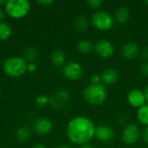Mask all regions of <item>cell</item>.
Returning <instances> with one entry per match:
<instances>
[{
	"instance_id": "8",
	"label": "cell",
	"mask_w": 148,
	"mask_h": 148,
	"mask_svg": "<svg viewBox=\"0 0 148 148\" xmlns=\"http://www.w3.org/2000/svg\"><path fill=\"white\" fill-rule=\"evenodd\" d=\"M94 50L101 58H109L114 54V45L108 39H100L94 45Z\"/></svg>"
},
{
	"instance_id": "17",
	"label": "cell",
	"mask_w": 148,
	"mask_h": 148,
	"mask_svg": "<svg viewBox=\"0 0 148 148\" xmlns=\"http://www.w3.org/2000/svg\"><path fill=\"white\" fill-rule=\"evenodd\" d=\"M31 131L29 127L27 126H21L16 128L15 132V137L17 141L19 142H25L30 137Z\"/></svg>"
},
{
	"instance_id": "13",
	"label": "cell",
	"mask_w": 148,
	"mask_h": 148,
	"mask_svg": "<svg viewBox=\"0 0 148 148\" xmlns=\"http://www.w3.org/2000/svg\"><path fill=\"white\" fill-rule=\"evenodd\" d=\"M114 136V130L108 126H99L95 127V137L101 142H108L113 140Z\"/></svg>"
},
{
	"instance_id": "19",
	"label": "cell",
	"mask_w": 148,
	"mask_h": 148,
	"mask_svg": "<svg viewBox=\"0 0 148 148\" xmlns=\"http://www.w3.org/2000/svg\"><path fill=\"white\" fill-rule=\"evenodd\" d=\"M74 27L75 29V30L79 31V32H83L85 31L88 27V19L87 16H78L74 23Z\"/></svg>"
},
{
	"instance_id": "31",
	"label": "cell",
	"mask_w": 148,
	"mask_h": 148,
	"mask_svg": "<svg viewBox=\"0 0 148 148\" xmlns=\"http://www.w3.org/2000/svg\"><path fill=\"white\" fill-rule=\"evenodd\" d=\"M5 16H6V13H5L4 10H3V9L0 7V22H2V21L4 19Z\"/></svg>"
},
{
	"instance_id": "34",
	"label": "cell",
	"mask_w": 148,
	"mask_h": 148,
	"mask_svg": "<svg viewBox=\"0 0 148 148\" xmlns=\"http://www.w3.org/2000/svg\"><path fill=\"white\" fill-rule=\"evenodd\" d=\"M78 148H94L92 146L88 145V144H86V145H82V146H79Z\"/></svg>"
},
{
	"instance_id": "5",
	"label": "cell",
	"mask_w": 148,
	"mask_h": 148,
	"mask_svg": "<svg viewBox=\"0 0 148 148\" xmlns=\"http://www.w3.org/2000/svg\"><path fill=\"white\" fill-rule=\"evenodd\" d=\"M91 24L98 30L106 31L111 29L114 25V16L108 11L97 10L91 16Z\"/></svg>"
},
{
	"instance_id": "16",
	"label": "cell",
	"mask_w": 148,
	"mask_h": 148,
	"mask_svg": "<svg viewBox=\"0 0 148 148\" xmlns=\"http://www.w3.org/2000/svg\"><path fill=\"white\" fill-rule=\"evenodd\" d=\"M51 62L56 67H62L66 63L65 53L61 49H56L51 54Z\"/></svg>"
},
{
	"instance_id": "26",
	"label": "cell",
	"mask_w": 148,
	"mask_h": 148,
	"mask_svg": "<svg viewBox=\"0 0 148 148\" xmlns=\"http://www.w3.org/2000/svg\"><path fill=\"white\" fill-rule=\"evenodd\" d=\"M140 72L143 75L146 77H148V62H145L140 66Z\"/></svg>"
},
{
	"instance_id": "11",
	"label": "cell",
	"mask_w": 148,
	"mask_h": 148,
	"mask_svg": "<svg viewBox=\"0 0 148 148\" xmlns=\"http://www.w3.org/2000/svg\"><path fill=\"white\" fill-rule=\"evenodd\" d=\"M69 101V94L66 90H59L49 98V105L54 109L63 108Z\"/></svg>"
},
{
	"instance_id": "30",
	"label": "cell",
	"mask_w": 148,
	"mask_h": 148,
	"mask_svg": "<svg viewBox=\"0 0 148 148\" xmlns=\"http://www.w3.org/2000/svg\"><path fill=\"white\" fill-rule=\"evenodd\" d=\"M141 56L145 60H147V62H148V47H146L142 49Z\"/></svg>"
},
{
	"instance_id": "22",
	"label": "cell",
	"mask_w": 148,
	"mask_h": 148,
	"mask_svg": "<svg viewBox=\"0 0 148 148\" xmlns=\"http://www.w3.org/2000/svg\"><path fill=\"white\" fill-rule=\"evenodd\" d=\"M76 48L78 49V51H80L81 53L83 54H88L90 51H92V49H94V45L92 43V42L88 39H82L77 42Z\"/></svg>"
},
{
	"instance_id": "15",
	"label": "cell",
	"mask_w": 148,
	"mask_h": 148,
	"mask_svg": "<svg viewBox=\"0 0 148 148\" xmlns=\"http://www.w3.org/2000/svg\"><path fill=\"white\" fill-rule=\"evenodd\" d=\"M130 16V10L128 7L125 6V5H121L120 7L117 8V10L114 12V21L120 23H125Z\"/></svg>"
},
{
	"instance_id": "28",
	"label": "cell",
	"mask_w": 148,
	"mask_h": 148,
	"mask_svg": "<svg viewBox=\"0 0 148 148\" xmlns=\"http://www.w3.org/2000/svg\"><path fill=\"white\" fill-rule=\"evenodd\" d=\"M141 135H142V139H143L144 142L148 145V127H144V129L142 130Z\"/></svg>"
},
{
	"instance_id": "36",
	"label": "cell",
	"mask_w": 148,
	"mask_h": 148,
	"mask_svg": "<svg viewBox=\"0 0 148 148\" xmlns=\"http://www.w3.org/2000/svg\"><path fill=\"white\" fill-rule=\"evenodd\" d=\"M55 148H71L69 146H68V145H62V146H61V147H55Z\"/></svg>"
},
{
	"instance_id": "37",
	"label": "cell",
	"mask_w": 148,
	"mask_h": 148,
	"mask_svg": "<svg viewBox=\"0 0 148 148\" xmlns=\"http://www.w3.org/2000/svg\"><path fill=\"white\" fill-rule=\"evenodd\" d=\"M145 3H146V4H147V5H148V0H146V1H145Z\"/></svg>"
},
{
	"instance_id": "12",
	"label": "cell",
	"mask_w": 148,
	"mask_h": 148,
	"mask_svg": "<svg viewBox=\"0 0 148 148\" xmlns=\"http://www.w3.org/2000/svg\"><path fill=\"white\" fill-rule=\"evenodd\" d=\"M140 53V48L134 42H127L121 48V56L126 60H134Z\"/></svg>"
},
{
	"instance_id": "25",
	"label": "cell",
	"mask_w": 148,
	"mask_h": 148,
	"mask_svg": "<svg viewBox=\"0 0 148 148\" xmlns=\"http://www.w3.org/2000/svg\"><path fill=\"white\" fill-rule=\"evenodd\" d=\"M101 82V75L98 74H94L90 76V83L91 84H100Z\"/></svg>"
},
{
	"instance_id": "1",
	"label": "cell",
	"mask_w": 148,
	"mask_h": 148,
	"mask_svg": "<svg viewBox=\"0 0 148 148\" xmlns=\"http://www.w3.org/2000/svg\"><path fill=\"white\" fill-rule=\"evenodd\" d=\"M94 122L86 116H76L71 119L67 124V136L75 145L82 146L88 144L95 133Z\"/></svg>"
},
{
	"instance_id": "18",
	"label": "cell",
	"mask_w": 148,
	"mask_h": 148,
	"mask_svg": "<svg viewBox=\"0 0 148 148\" xmlns=\"http://www.w3.org/2000/svg\"><path fill=\"white\" fill-rule=\"evenodd\" d=\"M12 35V28L6 22H0V42L8 40Z\"/></svg>"
},
{
	"instance_id": "23",
	"label": "cell",
	"mask_w": 148,
	"mask_h": 148,
	"mask_svg": "<svg viewBox=\"0 0 148 148\" xmlns=\"http://www.w3.org/2000/svg\"><path fill=\"white\" fill-rule=\"evenodd\" d=\"M35 102H36V106H38L40 108H44L49 104V98L45 95H40L36 98Z\"/></svg>"
},
{
	"instance_id": "7",
	"label": "cell",
	"mask_w": 148,
	"mask_h": 148,
	"mask_svg": "<svg viewBox=\"0 0 148 148\" xmlns=\"http://www.w3.org/2000/svg\"><path fill=\"white\" fill-rule=\"evenodd\" d=\"M140 137V127L134 124L130 123L127 124L121 133V140L123 143L126 145H133L136 143Z\"/></svg>"
},
{
	"instance_id": "10",
	"label": "cell",
	"mask_w": 148,
	"mask_h": 148,
	"mask_svg": "<svg viewBox=\"0 0 148 148\" xmlns=\"http://www.w3.org/2000/svg\"><path fill=\"white\" fill-rule=\"evenodd\" d=\"M127 101L130 106L137 108H141L147 102L144 91H141L140 89L138 88L132 89L128 92L127 95Z\"/></svg>"
},
{
	"instance_id": "4",
	"label": "cell",
	"mask_w": 148,
	"mask_h": 148,
	"mask_svg": "<svg viewBox=\"0 0 148 148\" xmlns=\"http://www.w3.org/2000/svg\"><path fill=\"white\" fill-rule=\"evenodd\" d=\"M7 16L14 19L26 16L30 10V3L27 0H9L3 6Z\"/></svg>"
},
{
	"instance_id": "20",
	"label": "cell",
	"mask_w": 148,
	"mask_h": 148,
	"mask_svg": "<svg viewBox=\"0 0 148 148\" xmlns=\"http://www.w3.org/2000/svg\"><path fill=\"white\" fill-rule=\"evenodd\" d=\"M137 119L141 125L148 127V104H145L141 108H138Z\"/></svg>"
},
{
	"instance_id": "3",
	"label": "cell",
	"mask_w": 148,
	"mask_h": 148,
	"mask_svg": "<svg viewBox=\"0 0 148 148\" xmlns=\"http://www.w3.org/2000/svg\"><path fill=\"white\" fill-rule=\"evenodd\" d=\"M27 64L23 57L11 56L3 62V70L9 77L19 78L27 72Z\"/></svg>"
},
{
	"instance_id": "33",
	"label": "cell",
	"mask_w": 148,
	"mask_h": 148,
	"mask_svg": "<svg viewBox=\"0 0 148 148\" xmlns=\"http://www.w3.org/2000/svg\"><path fill=\"white\" fill-rule=\"evenodd\" d=\"M32 148H48L47 147H45L44 145H42V144H37L36 146H34Z\"/></svg>"
},
{
	"instance_id": "38",
	"label": "cell",
	"mask_w": 148,
	"mask_h": 148,
	"mask_svg": "<svg viewBox=\"0 0 148 148\" xmlns=\"http://www.w3.org/2000/svg\"><path fill=\"white\" fill-rule=\"evenodd\" d=\"M0 95H1V90H0Z\"/></svg>"
},
{
	"instance_id": "21",
	"label": "cell",
	"mask_w": 148,
	"mask_h": 148,
	"mask_svg": "<svg viewBox=\"0 0 148 148\" xmlns=\"http://www.w3.org/2000/svg\"><path fill=\"white\" fill-rule=\"evenodd\" d=\"M37 58V50L34 46H27L23 50V59L28 62H34Z\"/></svg>"
},
{
	"instance_id": "35",
	"label": "cell",
	"mask_w": 148,
	"mask_h": 148,
	"mask_svg": "<svg viewBox=\"0 0 148 148\" xmlns=\"http://www.w3.org/2000/svg\"><path fill=\"white\" fill-rule=\"evenodd\" d=\"M5 3H6V1L5 0H0V7L1 6H4Z\"/></svg>"
},
{
	"instance_id": "2",
	"label": "cell",
	"mask_w": 148,
	"mask_h": 148,
	"mask_svg": "<svg viewBox=\"0 0 148 148\" xmlns=\"http://www.w3.org/2000/svg\"><path fill=\"white\" fill-rule=\"evenodd\" d=\"M82 96L90 105L99 106L102 104L108 97V90L104 84H89L83 88Z\"/></svg>"
},
{
	"instance_id": "27",
	"label": "cell",
	"mask_w": 148,
	"mask_h": 148,
	"mask_svg": "<svg viewBox=\"0 0 148 148\" xmlns=\"http://www.w3.org/2000/svg\"><path fill=\"white\" fill-rule=\"evenodd\" d=\"M36 3L42 7H47V6H49L50 4H52L53 1L52 0H38Z\"/></svg>"
},
{
	"instance_id": "9",
	"label": "cell",
	"mask_w": 148,
	"mask_h": 148,
	"mask_svg": "<svg viewBox=\"0 0 148 148\" xmlns=\"http://www.w3.org/2000/svg\"><path fill=\"white\" fill-rule=\"evenodd\" d=\"M52 129H53V123L49 119L46 117L38 118L33 123L34 132L40 136H44L49 134L52 131Z\"/></svg>"
},
{
	"instance_id": "29",
	"label": "cell",
	"mask_w": 148,
	"mask_h": 148,
	"mask_svg": "<svg viewBox=\"0 0 148 148\" xmlns=\"http://www.w3.org/2000/svg\"><path fill=\"white\" fill-rule=\"evenodd\" d=\"M36 70V65L35 62H29L27 64V71L29 73H34Z\"/></svg>"
},
{
	"instance_id": "14",
	"label": "cell",
	"mask_w": 148,
	"mask_h": 148,
	"mask_svg": "<svg viewBox=\"0 0 148 148\" xmlns=\"http://www.w3.org/2000/svg\"><path fill=\"white\" fill-rule=\"evenodd\" d=\"M118 77H119L118 71L114 68L106 69L101 74V82L104 85H112L115 83L118 80Z\"/></svg>"
},
{
	"instance_id": "6",
	"label": "cell",
	"mask_w": 148,
	"mask_h": 148,
	"mask_svg": "<svg viewBox=\"0 0 148 148\" xmlns=\"http://www.w3.org/2000/svg\"><path fill=\"white\" fill-rule=\"evenodd\" d=\"M62 73L66 79L70 81H77L82 77L83 69L78 62L69 61L62 66Z\"/></svg>"
},
{
	"instance_id": "24",
	"label": "cell",
	"mask_w": 148,
	"mask_h": 148,
	"mask_svg": "<svg viewBox=\"0 0 148 148\" xmlns=\"http://www.w3.org/2000/svg\"><path fill=\"white\" fill-rule=\"evenodd\" d=\"M87 3H88L91 8L98 9V8H100V7L102 5L103 1H102V0H88V1H87Z\"/></svg>"
},
{
	"instance_id": "32",
	"label": "cell",
	"mask_w": 148,
	"mask_h": 148,
	"mask_svg": "<svg viewBox=\"0 0 148 148\" xmlns=\"http://www.w3.org/2000/svg\"><path fill=\"white\" fill-rule=\"evenodd\" d=\"M144 94H145V96H146V101L148 104V84L145 87V89H144Z\"/></svg>"
}]
</instances>
